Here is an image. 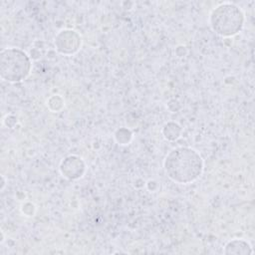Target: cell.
<instances>
[{"mask_svg":"<svg viewBox=\"0 0 255 255\" xmlns=\"http://www.w3.org/2000/svg\"><path fill=\"white\" fill-rule=\"evenodd\" d=\"M62 174L69 179H77L81 177L85 171V163L82 158L76 155L67 156L60 165Z\"/></svg>","mask_w":255,"mask_h":255,"instance_id":"cell-5","label":"cell"},{"mask_svg":"<svg viewBox=\"0 0 255 255\" xmlns=\"http://www.w3.org/2000/svg\"><path fill=\"white\" fill-rule=\"evenodd\" d=\"M211 29L221 37H231L239 33L244 25L242 10L233 3H222L209 16Z\"/></svg>","mask_w":255,"mask_h":255,"instance_id":"cell-2","label":"cell"},{"mask_svg":"<svg viewBox=\"0 0 255 255\" xmlns=\"http://www.w3.org/2000/svg\"><path fill=\"white\" fill-rule=\"evenodd\" d=\"M31 60L21 49L7 48L0 54V76L4 81L18 83L25 80L31 71Z\"/></svg>","mask_w":255,"mask_h":255,"instance_id":"cell-3","label":"cell"},{"mask_svg":"<svg viewBox=\"0 0 255 255\" xmlns=\"http://www.w3.org/2000/svg\"><path fill=\"white\" fill-rule=\"evenodd\" d=\"M82 44L80 35L74 30H63L55 38V46L59 53L72 55L76 53Z\"/></svg>","mask_w":255,"mask_h":255,"instance_id":"cell-4","label":"cell"},{"mask_svg":"<svg viewBox=\"0 0 255 255\" xmlns=\"http://www.w3.org/2000/svg\"><path fill=\"white\" fill-rule=\"evenodd\" d=\"M164 171L168 178L180 184H188L196 180L203 171V159L193 148L178 146L165 156Z\"/></svg>","mask_w":255,"mask_h":255,"instance_id":"cell-1","label":"cell"},{"mask_svg":"<svg viewBox=\"0 0 255 255\" xmlns=\"http://www.w3.org/2000/svg\"><path fill=\"white\" fill-rule=\"evenodd\" d=\"M180 132H181V128L175 123H168V124L164 125V127L162 128L163 136L168 140H174V139L178 138L180 135Z\"/></svg>","mask_w":255,"mask_h":255,"instance_id":"cell-7","label":"cell"},{"mask_svg":"<svg viewBox=\"0 0 255 255\" xmlns=\"http://www.w3.org/2000/svg\"><path fill=\"white\" fill-rule=\"evenodd\" d=\"M225 254H236V255H245L252 254L253 250L250 244L242 239H233L229 241L224 247Z\"/></svg>","mask_w":255,"mask_h":255,"instance_id":"cell-6","label":"cell"}]
</instances>
